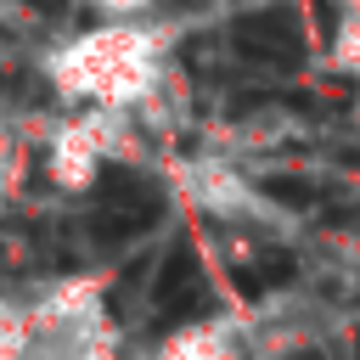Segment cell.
<instances>
[{"instance_id":"1","label":"cell","mask_w":360,"mask_h":360,"mask_svg":"<svg viewBox=\"0 0 360 360\" xmlns=\"http://www.w3.org/2000/svg\"><path fill=\"white\" fill-rule=\"evenodd\" d=\"M169 39L174 34L152 17H112L101 28H84V34L62 39L45 56V79L68 107L135 112L163 90Z\"/></svg>"},{"instance_id":"2","label":"cell","mask_w":360,"mask_h":360,"mask_svg":"<svg viewBox=\"0 0 360 360\" xmlns=\"http://www.w3.org/2000/svg\"><path fill=\"white\" fill-rule=\"evenodd\" d=\"M124 141H129V112L73 107L45 135V174H51V186L56 191H90L96 174L124 152Z\"/></svg>"},{"instance_id":"3","label":"cell","mask_w":360,"mask_h":360,"mask_svg":"<svg viewBox=\"0 0 360 360\" xmlns=\"http://www.w3.org/2000/svg\"><path fill=\"white\" fill-rule=\"evenodd\" d=\"M332 62L343 73H360V0H338V39H332Z\"/></svg>"},{"instance_id":"4","label":"cell","mask_w":360,"mask_h":360,"mask_svg":"<svg viewBox=\"0 0 360 360\" xmlns=\"http://www.w3.org/2000/svg\"><path fill=\"white\" fill-rule=\"evenodd\" d=\"M90 6H101L107 17H146L158 0H90Z\"/></svg>"},{"instance_id":"5","label":"cell","mask_w":360,"mask_h":360,"mask_svg":"<svg viewBox=\"0 0 360 360\" xmlns=\"http://www.w3.org/2000/svg\"><path fill=\"white\" fill-rule=\"evenodd\" d=\"M0 214H6V180H0Z\"/></svg>"}]
</instances>
